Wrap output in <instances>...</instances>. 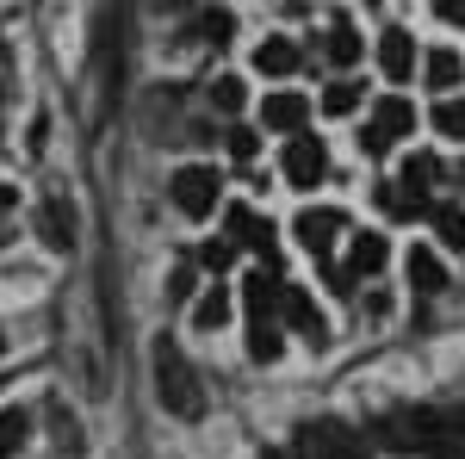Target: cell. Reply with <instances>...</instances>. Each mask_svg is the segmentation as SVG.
<instances>
[{"label": "cell", "instance_id": "obj_15", "mask_svg": "<svg viewBox=\"0 0 465 459\" xmlns=\"http://www.w3.org/2000/svg\"><path fill=\"white\" fill-rule=\"evenodd\" d=\"M254 69L261 75H292L298 69V44H292V37H267V44L254 50Z\"/></svg>", "mask_w": 465, "mask_h": 459}, {"label": "cell", "instance_id": "obj_14", "mask_svg": "<svg viewBox=\"0 0 465 459\" xmlns=\"http://www.w3.org/2000/svg\"><path fill=\"white\" fill-rule=\"evenodd\" d=\"M261 118H267V131H304V118H311V106H304L298 94H273V100L261 106Z\"/></svg>", "mask_w": 465, "mask_h": 459}, {"label": "cell", "instance_id": "obj_31", "mask_svg": "<svg viewBox=\"0 0 465 459\" xmlns=\"http://www.w3.org/2000/svg\"><path fill=\"white\" fill-rule=\"evenodd\" d=\"M13 212V186H0V217Z\"/></svg>", "mask_w": 465, "mask_h": 459}, {"label": "cell", "instance_id": "obj_5", "mask_svg": "<svg viewBox=\"0 0 465 459\" xmlns=\"http://www.w3.org/2000/svg\"><path fill=\"white\" fill-rule=\"evenodd\" d=\"M168 193H174V205L186 217H212L217 212V193H223V180H217V168H180L174 180H168Z\"/></svg>", "mask_w": 465, "mask_h": 459}, {"label": "cell", "instance_id": "obj_22", "mask_svg": "<svg viewBox=\"0 0 465 459\" xmlns=\"http://www.w3.org/2000/svg\"><path fill=\"white\" fill-rule=\"evenodd\" d=\"M434 180H440V162H434V155H410V162H403V186H416V193H429Z\"/></svg>", "mask_w": 465, "mask_h": 459}, {"label": "cell", "instance_id": "obj_6", "mask_svg": "<svg viewBox=\"0 0 465 459\" xmlns=\"http://www.w3.org/2000/svg\"><path fill=\"white\" fill-rule=\"evenodd\" d=\"M410 131H416V106H410V100H379L360 143H366V155H385V149H391L397 137H410Z\"/></svg>", "mask_w": 465, "mask_h": 459}, {"label": "cell", "instance_id": "obj_32", "mask_svg": "<svg viewBox=\"0 0 465 459\" xmlns=\"http://www.w3.org/2000/svg\"><path fill=\"white\" fill-rule=\"evenodd\" d=\"M0 354H6V335H0Z\"/></svg>", "mask_w": 465, "mask_h": 459}, {"label": "cell", "instance_id": "obj_34", "mask_svg": "<svg viewBox=\"0 0 465 459\" xmlns=\"http://www.w3.org/2000/svg\"><path fill=\"white\" fill-rule=\"evenodd\" d=\"M460 180H465V168H460Z\"/></svg>", "mask_w": 465, "mask_h": 459}, {"label": "cell", "instance_id": "obj_8", "mask_svg": "<svg viewBox=\"0 0 465 459\" xmlns=\"http://www.w3.org/2000/svg\"><path fill=\"white\" fill-rule=\"evenodd\" d=\"M322 175H329V155H322V143H317V137H298V131H292V143H286V180H292V186H317Z\"/></svg>", "mask_w": 465, "mask_h": 459}, {"label": "cell", "instance_id": "obj_30", "mask_svg": "<svg viewBox=\"0 0 465 459\" xmlns=\"http://www.w3.org/2000/svg\"><path fill=\"white\" fill-rule=\"evenodd\" d=\"M168 292H174V298H186V292H193V267H180L174 280H168Z\"/></svg>", "mask_w": 465, "mask_h": 459}, {"label": "cell", "instance_id": "obj_2", "mask_svg": "<svg viewBox=\"0 0 465 459\" xmlns=\"http://www.w3.org/2000/svg\"><path fill=\"white\" fill-rule=\"evenodd\" d=\"M149 360H155V397H162V410L180 416V423H199V416H205V385H199L193 360L180 354V342H174V335H162Z\"/></svg>", "mask_w": 465, "mask_h": 459}, {"label": "cell", "instance_id": "obj_21", "mask_svg": "<svg viewBox=\"0 0 465 459\" xmlns=\"http://www.w3.org/2000/svg\"><path fill=\"white\" fill-rule=\"evenodd\" d=\"M422 75H429V87H453V81H460V56H453V50H434L429 63H422Z\"/></svg>", "mask_w": 465, "mask_h": 459}, {"label": "cell", "instance_id": "obj_11", "mask_svg": "<svg viewBox=\"0 0 465 459\" xmlns=\"http://www.w3.org/2000/svg\"><path fill=\"white\" fill-rule=\"evenodd\" d=\"M230 236H236V243L242 248H254V254H267V261H273V224H267V217H254L249 205H230Z\"/></svg>", "mask_w": 465, "mask_h": 459}, {"label": "cell", "instance_id": "obj_28", "mask_svg": "<svg viewBox=\"0 0 465 459\" xmlns=\"http://www.w3.org/2000/svg\"><path fill=\"white\" fill-rule=\"evenodd\" d=\"M434 13H440L447 25H465V0H434Z\"/></svg>", "mask_w": 465, "mask_h": 459}, {"label": "cell", "instance_id": "obj_3", "mask_svg": "<svg viewBox=\"0 0 465 459\" xmlns=\"http://www.w3.org/2000/svg\"><path fill=\"white\" fill-rule=\"evenodd\" d=\"M242 304H249V354L261 366L280 360V285H267V274H249Z\"/></svg>", "mask_w": 465, "mask_h": 459}, {"label": "cell", "instance_id": "obj_20", "mask_svg": "<svg viewBox=\"0 0 465 459\" xmlns=\"http://www.w3.org/2000/svg\"><path fill=\"white\" fill-rule=\"evenodd\" d=\"M223 317H230V298H223V285H212V292L193 304V323H199V329H223Z\"/></svg>", "mask_w": 465, "mask_h": 459}, {"label": "cell", "instance_id": "obj_23", "mask_svg": "<svg viewBox=\"0 0 465 459\" xmlns=\"http://www.w3.org/2000/svg\"><path fill=\"white\" fill-rule=\"evenodd\" d=\"M434 131L465 143V100H440V106H434Z\"/></svg>", "mask_w": 465, "mask_h": 459}, {"label": "cell", "instance_id": "obj_4", "mask_svg": "<svg viewBox=\"0 0 465 459\" xmlns=\"http://www.w3.org/2000/svg\"><path fill=\"white\" fill-rule=\"evenodd\" d=\"M292 459H372V454H366L360 428L335 423V416H317V423L298 428V441H292Z\"/></svg>", "mask_w": 465, "mask_h": 459}, {"label": "cell", "instance_id": "obj_18", "mask_svg": "<svg viewBox=\"0 0 465 459\" xmlns=\"http://www.w3.org/2000/svg\"><path fill=\"white\" fill-rule=\"evenodd\" d=\"M25 434H32V416L25 410H0V459H13L25 447Z\"/></svg>", "mask_w": 465, "mask_h": 459}, {"label": "cell", "instance_id": "obj_1", "mask_svg": "<svg viewBox=\"0 0 465 459\" xmlns=\"http://www.w3.org/2000/svg\"><path fill=\"white\" fill-rule=\"evenodd\" d=\"M372 441L385 454H422V459H465V397L460 404H410L372 416Z\"/></svg>", "mask_w": 465, "mask_h": 459}, {"label": "cell", "instance_id": "obj_13", "mask_svg": "<svg viewBox=\"0 0 465 459\" xmlns=\"http://www.w3.org/2000/svg\"><path fill=\"white\" fill-rule=\"evenodd\" d=\"M385 236H354V248H348V274H341V292H348V280H360V274H379L385 267Z\"/></svg>", "mask_w": 465, "mask_h": 459}, {"label": "cell", "instance_id": "obj_10", "mask_svg": "<svg viewBox=\"0 0 465 459\" xmlns=\"http://www.w3.org/2000/svg\"><path fill=\"white\" fill-rule=\"evenodd\" d=\"M335 236H341V212H304V217H298V243L311 248L317 261L335 254Z\"/></svg>", "mask_w": 465, "mask_h": 459}, {"label": "cell", "instance_id": "obj_25", "mask_svg": "<svg viewBox=\"0 0 465 459\" xmlns=\"http://www.w3.org/2000/svg\"><path fill=\"white\" fill-rule=\"evenodd\" d=\"M212 106H217V112H242V81H236V75L212 81Z\"/></svg>", "mask_w": 465, "mask_h": 459}, {"label": "cell", "instance_id": "obj_12", "mask_svg": "<svg viewBox=\"0 0 465 459\" xmlns=\"http://www.w3.org/2000/svg\"><path fill=\"white\" fill-rule=\"evenodd\" d=\"M379 69L391 75V81H410V75H416V44H410V32H385L379 37Z\"/></svg>", "mask_w": 465, "mask_h": 459}, {"label": "cell", "instance_id": "obj_24", "mask_svg": "<svg viewBox=\"0 0 465 459\" xmlns=\"http://www.w3.org/2000/svg\"><path fill=\"white\" fill-rule=\"evenodd\" d=\"M354 106H360V87H354V81H335V87L322 94V112H335V118H348Z\"/></svg>", "mask_w": 465, "mask_h": 459}, {"label": "cell", "instance_id": "obj_29", "mask_svg": "<svg viewBox=\"0 0 465 459\" xmlns=\"http://www.w3.org/2000/svg\"><path fill=\"white\" fill-rule=\"evenodd\" d=\"M230 155H236V162H249V155H254V137H249V131H230Z\"/></svg>", "mask_w": 465, "mask_h": 459}, {"label": "cell", "instance_id": "obj_19", "mask_svg": "<svg viewBox=\"0 0 465 459\" xmlns=\"http://www.w3.org/2000/svg\"><path fill=\"white\" fill-rule=\"evenodd\" d=\"M434 236H440V243H447V248H465V212H460V205H434Z\"/></svg>", "mask_w": 465, "mask_h": 459}, {"label": "cell", "instance_id": "obj_16", "mask_svg": "<svg viewBox=\"0 0 465 459\" xmlns=\"http://www.w3.org/2000/svg\"><path fill=\"white\" fill-rule=\"evenodd\" d=\"M410 285H416V292H440V285H447V267H440L434 248H410Z\"/></svg>", "mask_w": 465, "mask_h": 459}, {"label": "cell", "instance_id": "obj_7", "mask_svg": "<svg viewBox=\"0 0 465 459\" xmlns=\"http://www.w3.org/2000/svg\"><path fill=\"white\" fill-rule=\"evenodd\" d=\"M280 317H286L298 335H311L317 348L329 342V323H322V311L311 304V292H304V285H280Z\"/></svg>", "mask_w": 465, "mask_h": 459}, {"label": "cell", "instance_id": "obj_27", "mask_svg": "<svg viewBox=\"0 0 465 459\" xmlns=\"http://www.w3.org/2000/svg\"><path fill=\"white\" fill-rule=\"evenodd\" d=\"M205 37H212V44H223V37H230V13H205Z\"/></svg>", "mask_w": 465, "mask_h": 459}, {"label": "cell", "instance_id": "obj_26", "mask_svg": "<svg viewBox=\"0 0 465 459\" xmlns=\"http://www.w3.org/2000/svg\"><path fill=\"white\" fill-rule=\"evenodd\" d=\"M230 254H236V243H205V248H199L205 267H230Z\"/></svg>", "mask_w": 465, "mask_h": 459}, {"label": "cell", "instance_id": "obj_9", "mask_svg": "<svg viewBox=\"0 0 465 459\" xmlns=\"http://www.w3.org/2000/svg\"><path fill=\"white\" fill-rule=\"evenodd\" d=\"M37 236L56 248V254H69V248H74V205H69V199H44V212H37Z\"/></svg>", "mask_w": 465, "mask_h": 459}, {"label": "cell", "instance_id": "obj_33", "mask_svg": "<svg viewBox=\"0 0 465 459\" xmlns=\"http://www.w3.org/2000/svg\"><path fill=\"white\" fill-rule=\"evenodd\" d=\"M261 459H280V454H261Z\"/></svg>", "mask_w": 465, "mask_h": 459}, {"label": "cell", "instance_id": "obj_17", "mask_svg": "<svg viewBox=\"0 0 465 459\" xmlns=\"http://www.w3.org/2000/svg\"><path fill=\"white\" fill-rule=\"evenodd\" d=\"M322 50H329V63H341V69H348V63H360V32L348 25V19H335V25H329V44H322Z\"/></svg>", "mask_w": 465, "mask_h": 459}]
</instances>
